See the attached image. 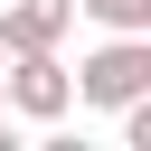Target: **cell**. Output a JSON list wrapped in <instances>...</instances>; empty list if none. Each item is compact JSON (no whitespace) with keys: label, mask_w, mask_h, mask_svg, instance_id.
Listing matches in <instances>:
<instances>
[{"label":"cell","mask_w":151,"mask_h":151,"mask_svg":"<svg viewBox=\"0 0 151 151\" xmlns=\"http://www.w3.org/2000/svg\"><path fill=\"white\" fill-rule=\"evenodd\" d=\"M132 94H151V28H142V38H123V28H113V38H104V47L76 66V104L123 113Z\"/></svg>","instance_id":"obj_1"},{"label":"cell","mask_w":151,"mask_h":151,"mask_svg":"<svg viewBox=\"0 0 151 151\" xmlns=\"http://www.w3.org/2000/svg\"><path fill=\"white\" fill-rule=\"evenodd\" d=\"M0 104H19L28 123H57V113L76 104V66H66L57 47H28V57H9V76H0Z\"/></svg>","instance_id":"obj_2"},{"label":"cell","mask_w":151,"mask_h":151,"mask_svg":"<svg viewBox=\"0 0 151 151\" xmlns=\"http://www.w3.org/2000/svg\"><path fill=\"white\" fill-rule=\"evenodd\" d=\"M66 28H76V0H9V9H0V57L57 47Z\"/></svg>","instance_id":"obj_3"},{"label":"cell","mask_w":151,"mask_h":151,"mask_svg":"<svg viewBox=\"0 0 151 151\" xmlns=\"http://www.w3.org/2000/svg\"><path fill=\"white\" fill-rule=\"evenodd\" d=\"M76 19H94V28H123V38H142V28H151V0H76Z\"/></svg>","instance_id":"obj_4"}]
</instances>
